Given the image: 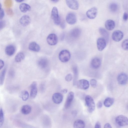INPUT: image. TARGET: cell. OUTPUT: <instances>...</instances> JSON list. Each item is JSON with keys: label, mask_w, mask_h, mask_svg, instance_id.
Wrapping results in <instances>:
<instances>
[{"label": "cell", "mask_w": 128, "mask_h": 128, "mask_svg": "<svg viewBox=\"0 0 128 128\" xmlns=\"http://www.w3.org/2000/svg\"><path fill=\"white\" fill-rule=\"evenodd\" d=\"M116 124L119 126H123L128 125V118L126 116L120 115L118 116L115 119Z\"/></svg>", "instance_id": "3"}, {"label": "cell", "mask_w": 128, "mask_h": 128, "mask_svg": "<svg viewBox=\"0 0 128 128\" xmlns=\"http://www.w3.org/2000/svg\"><path fill=\"white\" fill-rule=\"evenodd\" d=\"M109 8L110 11L112 12H115L118 10V6L116 3H112L110 5Z\"/></svg>", "instance_id": "30"}, {"label": "cell", "mask_w": 128, "mask_h": 128, "mask_svg": "<svg viewBox=\"0 0 128 128\" xmlns=\"http://www.w3.org/2000/svg\"><path fill=\"white\" fill-rule=\"evenodd\" d=\"M71 57L70 53L68 50H63L60 52L58 58L60 60L63 62H68L70 60Z\"/></svg>", "instance_id": "2"}, {"label": "cell", "mask_w": 128, "mask_h": 128, "mask_svg": "<svg viewBox=\"0 0 128 128\" xmlns=\"http://www.w3.org/2000/svg\"><path fill=\"white\" fill-rule=\"evenodd\" d=\"M101 61L100 58H95L92 59L91 62V65L92 68L94 69L98 68L100 66Z\"/></svg>", "instance_id": "17"}, {"label": "cell", "mask_w": 128, "mask_h": 128, "mask_svg": "<svg viewBox=\"0 0 128 128\" xmlns=\"http://www.w3.org/2000/svg\"><path fill=\"white\" fill-rule=\"evenodd\" d=\"M128 77L125 73H122L118 75L117 78L118 83L121 85H124L127 82Z\"/></svg>", "instance_id": "11"}, {"label": "cell", "mask_w": 128, "mask_h": 128, "mask_svg": "<svg viewBox=\"0 0 128 128\" xmlns=\"http://www.w3.org/2000/svg\"><path fill=\"white\" fill-rule=\"evenodd\" d=\"M122 48L124 50H128V39L124 40L121 44Z\"/></svg>", "instance_id": "33"}, {"label": "cell", "mask_w": 128, "mask_h": 128, "mask_svg": "<svg viewBox=\"0 0 128 128\" xmlns=\"http://www.w3.org/2000/svg\"><path fill=\"white\" fill-rule=\"evenodd\" d=\"M66 26L65 23L64 21H62L60 24V26L62 28H64Z\"/></svg>", "instance_id": "45"}, {"label": "cell", "mask_w": 128, "mask_h": 128, "mask_svg": "<svg viewBox=\"0 0 128 128\" xmlns=\"http://www.w3.org/2000/svg\"><path fill=\"white\" fill-rule=\"evenodd\" d=\"M74 94L72 92H70L68 94L66 100L64 105V108H68L70 106L74 98Z\"/></svg>", "instance_id": "12"}, {"label": "cell", "mask_w": 128, "mask_h": 128, "mask_svg": "<svg viewBox=\"0 0 128 128\" xmlns=\"http://www.w3.org/2000/svg\"><path fill=\"white\" fill-rule=\"evenodd\" d=\"M85 126V124L84 122L80 119L76 120L73 124L74 128H84Z\"/></svg>", "instance_id": "22"}, {"label": "cell", "mask_w": 128, "mask_h": 128, "mask_svg": "<svg viewBox=\"0 0 128 128\" xmlns=\"http://www.w3.org/2000/svg\"><path fill=\"white\" fill-rule=\"evenodd\" d=\"M32 110V108L29 105L27 104L22 106L21 109V112L24 114H30Z\"/></svg>", "instance_id": "26"}, {"label": "cell", "mask_w": 128, "mask_h": 128, "mask_svg": "<svg viewBox=\"0 0 128 128\" xmlns=\"http://www.w3.org/2000/svg\"><path fill=\"white\" fill-rule=\"evenodd\" d=\"M5 25V22L3 20H0V29L3 28Z\"/></svg>", "instance_id": "39"}, {"label": "cell", "mask_w": 128, "mask_h": 128, "mask_svg": "<svg viewBox=\"0 0 128 128\" xmlns=\"http://www.w3.org/2000/svg\"></svg>", "instance_id": "49"}, {"label": "cell", "mask_w": 128, "mask_h": 128, "mask_svg": "<svg viewBox=\"0 0 128 128\" xmlns=\"http://www.w3.org/2000/svg\"><path fill=\"white\" fill-rule=\"evenodd\" d=\"M25 56L24 53L22 52H20L16 56L15 60L16 62H19L23 60Z\"/></svg>", "instance_id": "28"}, {"label": "cell", "mask_w": 128, "mask_h": 128, "mask_svg": "<svg viewBox=\"0 0 128 128\" xmlns=\"http://www.w3.org/2000/svg\"><path fill=\"white\" fill-rule=\"evenodd\" d=\"M124 36L123 33L119 30L114 31L112 34V40L116 42H118L121 40Z\"/></svg>", "instance_id": "7"}, {"label": "cell", "mask_w": 128, "mask_h": 128, "mask_svg": "<svg viewBox=\"0 0 128 128\" xmlns=\"http://www.w3.org/2000/svg\"><path fill=\"white\" fill-rule=\"evenodd\" d=\"M6 72V70L5 68L3 70L0 74V85H2L4 83Z\"/></svg>", "instance_id": "32"}, {"label": "cell", "mask_w": 128, "mask_h": 128, "mask_svg": "<svg viewBox=\"0 0 128 128\" xmlns=\"http://www.w3.org/2000/svg\"><path fill=\"white\" fill-rule=\"evenodd\" d=\"M90 84L92 87L96 88L97 86V81L94 79H92L90 80Z\"/></svg>", "instance_id": "35"}, {"label": "cell", "mask_w": 128, "mask_h": 128, "mask_svg": "<svg viewBox=\"0 0 128 128\" xmlns=\"http://www.w3.org/2000/svg\"><path fill=\"white\" fill-rule=\"evenodd\" d=\"M37 84L36 82H34L30 85V96L32 98H35L37 93Z\"/></svg>", "instance_id": "16"}, {"label": "cell", "mask_w": 128, "mask_h": 128, "mask_svg": "<svg viewBox=\"0 0 128 128\" xmlns=\"http://www.w3.org/2000/svg\"><path fill=\"white\" fill-rule=\"evenodd\" d=\"M104 128H112V127L110 124L107 123L104 125Z\"/></svg>", "instance_id": "44"}, {"label": "cell", "mask_w": 128, "mask_h": 128, "mask_svg": "<svg viewBox=\"0 0 128 128\" xmlns=\"http://www.w3.org/2000/svg\"><path fill=\"white\" fill-rule=\"evenodd\" d=\"M100 34L103 37V38L106 40L107 42L108 41L109 36L108 32L104 28H100L99 29Z\"/></svg>", "instance_id": "23"}, {"label": "cell", "mask_w": 128, "mask_h": 128, "mask_svg": "<svg viewBox=\"0 0 128 128\" xmlns=\"http://www.w3.org/2000/svg\"><path fill=\"white\" fill-rule=\"evenodd\" d=\"M81 30L78 28H75L72 30L70 32V34L71 36L74 38H78L80 35Z\"/></svg>", "instance_id": "21"}, {"label": "cell", "mask_w": 128, "mask_h": 128, "mask_svg": "<svg viewBox=\"0 0 128 128\" xmlns=\"http://www.w3.org/2000/svg\"><path fill=\"white\" fill-rule=\"evenodd\" d=\"M51 17L54 23L56 25L60 23V19L57 8L56 7L53 8L51 12Z\"/></svg>", "instance_id": "4"}, {"label": "cell", "mask_w": 128, "mask_h": 128, "mask_svg": "<svg viewBox=\"0 0 128 128\" xmlns=\"http://www.w3.org/2000/svg\"><path fill=\"white\" fill-rule=\"evenodd\" d=\"M38 66L40 68H44L48 66V61L47 59L45 58H42L40 59L38 62Z\"/></svg>", "instance_id": "24"}, {"label": "cell", "mask_w": 128, "mask_h": 128, "mask_svg": "<svg viewBox=\"0 0 128 128\" xmlns=\"http://www.w3.org/2000/svg\"><path fill=\"white\" fill-rule=\"evenodd\" d=\"M22 126L23 128H36L32 126L26 124H23Z\"/></svg>", "instance_id": "37"}, {"label": "cell", "mask_w": 128, "mask_h": 128, "mask_svg": "<svg viewBox=\"0 0 128 128\" xmlns=\"http://www.w3.org/2000/svg\"><path fill=\"white\" fill-rule=\"evenodd\" d=\"M15 50V46L12 45H9L5 49L6 54L9 56L12 55L14 53Z\"/></svg>", "instance_id": "18"}, {"label": "cell", "mask_w": 128, "mask_h": 128, "mask_svg": "<svg viewBox=\"0 0 128 128\" xmlns=\"http://www.w3.org/2000/svg\"><path fill=\"white\" fill-rule=\"evenodd\" d=\"M85 101L88 112L90 113H92L95 108V103L93 98L90 96L88 95L85 97Z\"/></svg>", "instance_id": "1"}, {"label": "cell", "mask_w": 128, "mask_h": 128, "mask_svg": "<svg viewBox=\"0 0 128 128\" xmlns=\"http://www.w3.org/2000/svg\"><path fill=\"white\" fill-rule=\"evenodd\" d=\"M66 2L68 6L74 10H77L79 8V4L76 0H66Z\"/></svg>", "instance_id": "13"}, {"label": "cell", "mask_w": 128, "mask_h": 128, "mask_svg": "<svg viewBox=\"0 0 128 128\" xmlns=\"http://www.w3.org/2000/svg\"><path fill=\"white\" fill-rule=\"evenodd\" d=\"M20 24L23 26H26L30 23V17L27 15H24L22 16L20 20Z\"/></svg>", "instance_id": "15"}, {"label": "cell", "mask_w": 128, "mask_h": 128, "mask_svg": "<svg viewBox=\"0 0 128 128\" xmlns=\"http://www.w3.org/2000/svg\"><path fill=\"white\" fill-rule=\"evenodd\" d=\"M4 121V114L3 110L1 108L0 115V126L1 127L3 124Z\"/></svg>", "instance_id": "34"}, {"label": "cell", "mask_w": 128, "mask_h": 128, "mask_svg": "<svg viewBox=\"0 0 128 128\" xmlns=\"http://www.w3.org/2000/svg\"><path fill=\"white\" fill-rule=\"evenodd\" d=\"M51 1L54 2H58V0H51Z\"/></svg>", "instance_id": "48"}, {"label": "cell", "mask_w": 128, "mask_h": 128, "mask_svg": "<svg viewBox=\"0 0 128 128\" xmlns=\"http://www.w3.org/2000/svg\"><path fill=\"white\" fill-rule=\"evenodd\" d=\"M94 128H101L100 123L99 122H98L96 124Z\"/></svg>", "instance_id": "43"}, {"label": "cell", "mask_w": 128, "mask_h": 128, "mask_svg": "<svg viewBox=\"0 0 128 128\" xmlns=\"http://www.w3.org/2000/svg\"><path fill=\"white\" fill-rule=\"evenodd\" d=\"M29 94L27 91H24L21 93V97L24 101H26L28 99Z\"/></svg>", "instance_id": "31"}, {"label": "cell", "mask_w": 128, "mask_h": 128, "mask_svg": "<svg viewBox=\"0 0 128 128\" xmlns=\"http://www.w3.org/2000/svg\"><path fill=\"white\" fill-rule=\"evenodd\" d=\"M105 26L108 30H113L115 26V24L114 21L111 20H107L105 23Z\"/></svg>", "instance_id": "20"}, {"label": "cell", "mask_w": 128, "mask_h": 128, "mask_svg": "<svg viewBox=\"0 0 128 128\" xmlns=\"http://www.w3.org/2000/svg\"><path fill=\"white\" fill-rule=\"evenodd\" d=\"M114 99L112 98L108 97L106 98L104 102V106L106 107L110 106L114 103Z\"/></svg>", "instance_id": "27"}, {"label": "cell", "mask_w": 128, "mask_h": 128, "mask_svg": "<svg viewBox=\"0 0 128 128\" xmlns=\"http://www.w3.org/2000/svg\"><path fill=\"white\" fill-rule=\"evenodd\" d=\"M97 108H101L102 106V104L100 101H99L97 104Z\"/></svg>", "instance_id": "41"}, {"label": "cell", "mask_w": 128, "mask_h": 128, "mask_svg": "<svg viewBox=\"0 0 128 128\" xmlns=\"http://www.w3.org/2000/svg\"><path fill=\"white\" fill-rule=\"evenodd\" d=\"M28 48L30 50L35 52H39L40 49V46L35 42L30 43L28 45Z\"/></svg>", "instance_id": "19"}, {"label": "cell", "mask_w": 128, "mask_h": 128, "mask_svg": "<svg viewBox=\"0 0 128 128\" xmlns=\"http://www.w3.org/2000/svg\"><path fill=\"white\" fill-rule=\"evenodd\" d=\"M106 42L103 38H100L97 40V46L98 50L100 51L103 50L106 46Z\"/></svg>", "instance_id": "10"}, {"label": "cell", "mask_w": 128, "mask_h": 128, "mask_svg": "<svg viewBox=\"0 0 128 128\" xmlns=\"http://www.w3.org/2000/svg\"><path fill=\"white\" fill-rule=\"evenodd\" d=\"M123 19L124 21H126L128 19V14L125 12L123 15Z\"/></svg>", "instance_id": "40"}, {"label": "cell", "mask_w": 128, "mask_h": 128, "mask_svg": "<svg viewBox=\"0 0 128 128\" xmlns=\"http://www.w3.org/2000/svg\"><path fill=\"white\" fill-rule=\"evenodd\" d=\"M0 20H1L3 18L4 15V10L2 8H0Z\"/></svg>", "instance_id": "38"}, {"label": "cell", "mask_w": 128, "mask_h": 128, "mask_svg": "<svg viewBox=\"0 0 128 128\" xmlns=\"http://www.w3.org/2000/svg\"><path fill=\"white\" fill-rule=\"evenodd\" d=\"M72 75L70 74H69L66 75L65 77L66 80L68 82H70L72 80Z\"/></svg>", "instance_id": "36"}, {"label": "cell", "mask_w": 128, "mask_h": 128, "mask_svg": "<svg viewBox=\"0 0 128 128\" xmlns=\"http://www.w3.org/2000/svg\"><path fill=\"white\" fill-rule=\"evenodd\" d=\"M19 9L21 12L24 13L30 10L31 8L28 4L25 3H22L20 5Z\"/></svg>", "instance_id": "25"}, {"label": "cell", "mask_w": 128, "mask_h": 128, "mask_svg": "<svg viewBox=\"0 0 128 128\" xmlns=\"http://www.w3.org/2000/svg\"><path fill=\"white\" fill-rule=\"evenodd\" d=\"M76 15L73 12H69L66 16V21L70 24L72 25L75 24L76 22Z\"/></svg>", "instance_id": "8"}, {"label": "cell", "mask_w": 128, "mask_h": 128, "mask_svg": "<svg viewBox=\"0 0 128 128\" xmlns=\"http://www.w3.org/2000/svg\"><path fill=\"white\" fill-rule=\"evenodd\" d=\"M62 95L59 92H56L54 94L52 97V100L54 103L56 104L60 103L63 100Z\"/></svg>", "instance_id": "14"}, {"label": "cell", "mask_w": 128, "mask_h": 128, "mask_svg": "<svg viewBox=\"0 0 128 128\" xmlns=\"http://www.w3.org/2000/svg\"><path fill=\"white\" fill-rule=\"evenodd\" d=\"M68 91L67 89H64L62 90V92L64 94H66L67 92Z\"/></svg>", "instance_id": "46"}, {"label": "cell", "mask_w": 128, "mask_h": 128, "mask_svg": "<svg viewBox=\"0 0 128 128\" xmlns=\"http://www.w3.org/2000/svg\"><path fill=\"white\" fill-rule=\"evenodd\" d=\"M73 70L74 74V77L73 82L74 85H76L77 83L78 76V70L76 67H74L73 68Z\"/></svg>", "instance_id": "29"}, {"label": "cell", "mask_w": 128, "mask_h": 128, "mask_svg": "<svg viewBox=\"0 0 128 128\" xmlns=\"http://www.w3.org/2000/svg\"><path fill=\"white\" fill-rule=\"evenodd\" d=\"M76 84L78 88L83 90L88 89L90 86L88 81L84 79L80 80L77 82Z\"/></svg>", "instance_id": "5"}, {"label": "cell", "mask_w": 128, "mask_h": 128, "mask_svg": "<svg viewBox=\"0 0 128 128\" xmlns=\"http://www.w3.org/2000/svg\"><path fill=\"white\" fill-rule=\"evenodd\" d=\"M4 61L1 59L0 60V69H1L4 66Z\"/></svg>", "instance_id": "42"}, {"label": "cell", "mask_w": 128, "mask_h": 128, "mask_svg": "<svg viewBox=\"0 0 128 128\" xmlns=\"http://www.w3.org/2000/svg\"><path fill=\"white\" fill-rule=\"evenodd\" d=\"M24 1V0H16V2H22L23 1Z\"/></svg>", "instance_id": "47"}, {"label": "cell", "mask_w": 128, "mask_h": 128, "mask_svg": "<svg viewBox=\"0 0 128 128\" xmlns=\"http://www.w3.org/2000/svg\"><path fill=\"white\" fill-rule=\"evenodd\" d=\"M98 9L95 7L92 8L86 12L87 17L89 19H93L98 14Z\"/></svg>", "instance_id": "9"}, {"label": "cell", "mask_w": 128, "mask_h": 128, "mask_svg": "<svg viewBox=\"0 0 128 128\" xmlns=\"http://www.w3.org/2000/svg\"><path fill=\"white\" fill-rule=\"evenodd\" d=\"M46 41L48 43L50 46L56 45L58 41V37L54 34L52 33L50 34L47 37Z\"/></svg>", "instance_id": "6"}]
</instances>
